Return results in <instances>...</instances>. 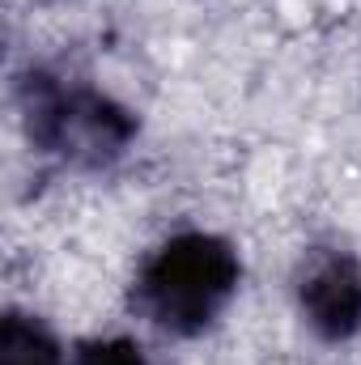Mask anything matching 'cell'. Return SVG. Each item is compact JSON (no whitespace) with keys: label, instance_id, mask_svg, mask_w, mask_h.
<instances>
[{"label":"cell","instance_id":"cell-1","mask_svg":"<svg viewBox=\"0 0 361 365\" xmlns=\"http://www.w3.org/2000/svg\"><path fill=\"white\" fill-rule=\"evenodd\" d=\"M17 110L39 153L81 170L119 162L141 128L123 102L60 68H30L17 81Z\"/></svg>","mask_w":361,"mask_h":365},{"label":"cell","instance_id":"cell-2","mask_svg":"<svg viewBox=\"0 0 361 365\" xmlns=\"http://www.w3.org/2000/svg\"><path fill=\"white\" fill-rule=\"evenodd\" d=\"M238 280L243 259L234 242L208 230H183L145 255L132 284V302L145 314V323L187 340L221 319V310L238 293Z\"/></svg>","mask_w":361,"mask_h":365},{"label":"cell","instance_id":"cell-3","mask_svg":"<svg viewBox=\"0 0 361 365\" xmlns=\"http://www.w3.org/2000/svg\"><path fill=\"white\" fill-rule=\"evenodd\" d=\"M298 306L315 336L349 340L361 331V264L349 251H315L298 276Z\"/></svg>","mask_w":361,"mask_h":365},{"label":"cell","instance_id":"cell-4","mask_svg":"<svg viewBox=\"0 0 361 365\" xmlns=\"http://www.w3.org/2000/svg\"><path fill=\"white\" fill-rule=\"evenodd\" d=\"M0 365H73V357L39 314L9 310L0 327Z\"/></svg>","mask_w":361,"mask_h":365},{"label":"cell","instance_id":"cell-5","mask_svg":"<svg viewBox=\"0 0 361 365\" xmlns=\"http://www.w3.org/2000/svg\"><path fill=\"white\" fill-rule=\"evenodd\" d=\"M73 365H149V361H145V353H141L136 340L111 336V340H86L73 353Z\"/></svg>","mask_w":361,"mask_h":365}]
</instances>
